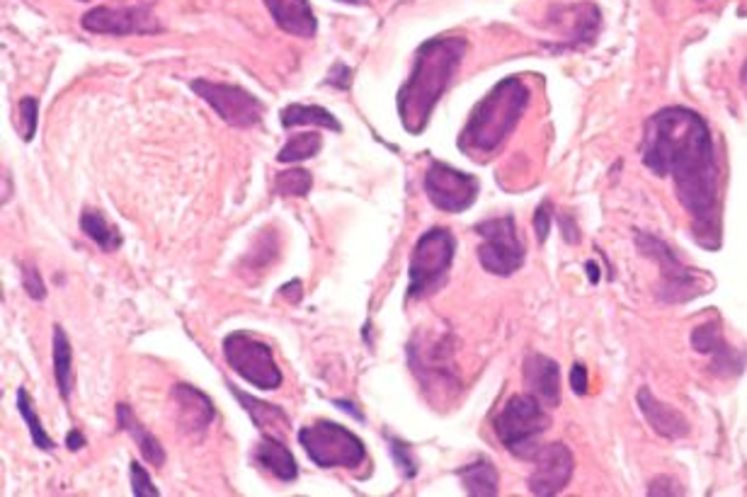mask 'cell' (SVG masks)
<instances>
[{
	"label": "cell",
	"instance_id": "24",
	"mask_svg": "<svg viewBox=\"0 0 747 497\" xmlns=\"http://www.w3.org/2000/svg\"><path fill=\"white\" fill-rule=\"evenodd\" d=\"M81 228L83 234L87 238H93L105 252H115L122 246V234H119L100 212H95V209H85L81 216Z\"/></svg>",
	"mask_w": 747,
	"mask_h": 497
},
{
	"label": "cell",
	"instance_id": "6",
	"mask_svg": "<svg viewBox=\"0 0 747 497\" xmlns=\"http://www.w3.org/2000/svg\"><path fill=\"white\" fill-rule=\"evenodd\" d=\"M456 252V238L447 228H430L417 238L408 268V298H427L447 282Z\"/></svg>",
	"mask_w": 747,
	"mask_h": 497
},
{
	"label": "cell",
	"instance_id": "19",
	"mask_svg": "<svg viewBox=\"0 0 747 497\" xmlns=\"http://www.w3.org/2000/svg\"><path fill=\"white\" fill-rule=\"evenodd\" d=\"M228 389L238 398V403L246 407V413L252 417V423H256L260 429H265V435L282 437L284 433H287L289 417L282 413V407L272 405V403H262V401H258V398H252L240 389H236V386H228Z\"/></svg>",
	"mask_w": 747,
	"mask_h": 497
},
{
	"label": "cell",
	"instance_id": "35",
	"mask_svg": "<svg viewBox=\"0 0 747 497\" xmlns=\"http://www.w3.org/2000/svg\"><path fill=\"white\" fill-rule=\"evenodd\" d=\"M570 389H573L578 395H585L588 393V369L585 364H573V369H570Z\"/></svg>",
	"mask_w": 747,
	"mask_h": 497
},
{
	"label": "cell",
	"instance_id": "7",
	"mask_svg": "<svg viewBox=\"0 0 747 497\" xmlns=\"http://www.w3.org/2000/svg\"><path fill=\"white\" fill-rule=\"evenodd\" d=\"M481 236L478 260L483 270L498 277H510L524 264V242L520 238L514 216H500L481 221L476 226Z\"/></svg>",
	"mask_w": 747,
	"mask_h": 497
},
{
	"label": "cell",
	"instance_id": "38",
	"mask_svg": "<svg viewBox=\"0 0 747 497\" xmlns=\"http://www.w3.org/2000/svg\"><path fill=\"white\" fill-rule=\"evenodd\" d=\"M588 272H590V280H592V282H597V280H600V274H597V264L588 262Z\"/></svg>",
	"mask_w": 747,
	"mask_h": 497
},
{
	"label": "cell",
	"instance_id": "5",
	"mask_svg": "<svg viewBox=\"0 0 747 497\" xmlns=\"http://www.w3.org/2000/svg\"><path fill=\"white\" fill-rule=\"evenodd\" d=\"M299 445L306 454L321 469H349L355 471L367 459L365 441L347 427L318 419L313 425L299 429Z\"/></svg>",
	"mask_w": 747,
	"mask_h": 497
},
{
	"label": "cell",
	"instance_id": "31",
	"mask_svg": "<svg viewBox=\"0 0 747 497\" xmlns=\"http://www.w3.org/2000/svg\"><path fill=\"white\" fill-rule=\"evenodd\" d=\"M391 454H393L395 463H399V466L403 469L405 478H413L415 473H417V463H415V461H413V457H411V449L405 447L403 441H399V439H391Z\"/></svg>",
	"mask_w": 747,
	"mask_h": 497
},
{
	"label": "cell",
	"instance_id": "4",
	"mask_svg": "<svg viewBox=\"0 0 747 497\" xmlns=\"http://www.w3.org/2000/svg\"><path fill=\"white\" fill-rule=\"evenodd\" d=\"M548 425H552V415L546 413V405L536 401L532 393L512 395L493 419V427H496L502 447L520 459H534L536 451H540V437L546 433Z\"/></svg>",
	"mask_w": 747,
	"mask_h": 497
},
{
	"label": "cell",
	"instance_id": "3",
	"mask_svg": "<svg viewBox=\"0 0 747 497\" xmlns=\"http://www.w3.org/2000/svg\"><path fill=\"white\" fill-rule=\"evenodd\" d=\"M526 105H530V87L522 79L514 75L502 79L474 107L459 134V151L469 158H486L496 153L520 125Z\"/></svg>",
	"mask_w": 747,
	"mask_h": 497
},
{
	"label": "cell",
	"instance_id": "36",
	"mask_svg": "<svg viewBox=\"0 0 747 497\" xmlns=\"http://www.w3.org/2000/svg\"><path fill=\"white\" fill-rule=\"evenodd\" d=\"M66 447L71 451H81L85 447V437L79 433V429H71L69 437H66Z\"/></svg>",
	"mask_w": 747,
	"mask_h": 497
},
{
	"label": "cell",
	"instance_id": "8",
	"mask_svg": "<svg viewBox=\"0 0 747 497\" xmlns=\"http://www.w3.org/2000/svg\"><path fill=\"white\" fill-rule=\"evenodd\" d=\"M224 357L228 367L240 379L262 391H274L282 386V371L265 342L250 333H230L224 340Z\"/></svg>",
	"mask_w": 747,
	"mask_h": 497
},
{
	"label": "cell",
	"instance_id": "18",
	"mask_svg": "<svg viewBox=\"0 0 747 497\" xmlns=\"http://www.w3.org/2000/svg\"><path fill=\"white\" fill-rule=\"evenodd\" d=\"M258 461L262 463V469H268L274 478H280L284 483H294L299 478V466H296V459L287 445L280 437L265 435L258 445Z\"/></svg>",
	"mask_w": 747,
	"mask_h": 497
},
{
	"label": "cell",
	"instance_id": "22",
	"mask_svg": "<svg viewBox=\"0 0 747 497\" xmlns=\"http://www.w3.org/2000/svg\"><path fill=\"white\" fill-rule=\"evenodd\" d=\"M280 119H282L284 129L313 125V127H323V129H331V131H343V125H340V121L331 113H328V109L318 107V105H289V107H284V113Z\"/></svg>",
	"mask_w": 747,
	"mask_h": 497
},
{
	"label": "cell",
	"instance_id": "11",
	"mask_svg": "<svg viewBox=\"0 0 747 497\" xmlns=\"http://www.w3.org/2000/svg\"><path fill=\"white\" fill-rule=\"evenodd\" d=\"M192 91L200 95L204 103L212 105L216 109V115L230 127H238V129L256 127L262 119V115H265V105H262L256 95H250L238 85L194 81Z\"/></svg>",
	"mask_w": 747,
	"mask_h": 497
},
{
	"label": "cell",
	"instance_id": "39",
	"mask_svg": "<svg viewBox=\"0 0 747 497\" xmlns=\"http://www.w3.org/2000/svg\"><path fill=\"white\" fill-rule=\"evenodd\" d=\"M340 3H359V0H340Z\"/></svg>",
	"mask_w": 747,
	"mask_h": 497
},
{
	"label": "cell",
	"instance_id": "1",
	"mask_svg": "<svg viewBox=\"0 0 747 497\" xmlns=\"http://www.w3.org/2000/svg\"><path fill=\"white\" fill-rule=\"evenodd\" d=\"M643 165L675 185L699 246H721V170L707 119L689 107H665L645 121Z\"/></svg>",
	"mask_w": 747,
	"mask_h": 497
},
{
	"label": "cell",
	"instance_id": "20",
	"mask_svg": "<svg viewBox=\"0 0 747 497\" xmlns=\"http://www.w3.org/2000/svg\"><path fill=\"white\" fill-rule=\"evenodd\" d=\"M117 423H119V427L124 429V433L134 437L141 457H144L151 466H163V461H166V451H163L161 441L153 437L144 425L139 423L134 411H131L129 405H124V403L117 405Z\"/></svg>",
	"mask_w": 747,
	"mask_h": 497
},
{
	"label": "cell",
	"instance_id": "21",
	"mask_svg": "<svg viewBox=\"0 0 747 497\" xmlns=\"http://www.w3.org/2000/svg\"><path fill=\"white\" fill-rule=\"evenodd\" d=\"M456 476L469 495L490 497L498 495V471L488 459H476L456 471Z\"/></svg>",
	"mask_w": 747,
	"mask_h": 497
},
{
	"label": "cell",
	"instance_id": "15",
	"mask_svg": "<svg viewBox=\"0 0 747 497\" xmlns=\"http://www.w3.org/2000/svg\"><path fill=\"white\" fill-rule=\"evenodd\" d=\"M524 386L542 405L556 407L560 403L558 364L546 355H530L524 359Z\"/></svg>",
	"mask_w": 747,
	"mask_h": 497
},
{
	"label": "cell",
	"instance_id": "40",
	"mask_svg": "<svg viewBox=\"0 0 747 497\" xmlns=\"http://www.w3.org/2000/svg\"><path fill=\"white\" fill-rule=\"evenodd\" d=\"M745 81H747V66H745Z\"/></svg>",
	"mask_w": 747,
	"mask_h": 497
},
{
	"label": "cell",
	"instance_id": "26",
	"mask_svg": "<svg viewBox=\"0 0 747 497\" xmlns=\"http://www.w3.org/2000/svg\"><path fill=\"white\" fill-rule=\"evenodd\" d=\"M323 146V139L321 134H316V131H309V134H299V137H292L287 141V146H284L277 153V161L280 163H299V161H309L313 158L318 151Z\"/></svg>",
	"mask_w": 747,
	"mask_h": 497
},
{
	"label": "cell",
	"instance_id": "17",
	"mask_svg": "<svg viewBox=\"0 0 747 497\" xmlns=\"http://www.w3.org/2000/svg\"><path fill=\"white\" fill-rule=\"evenodd\" d=\"M636 403H639L645 423L653 427L655 435H661L665 439H679L689 435V423L685 415L677 413L675 407L657 401L651 389H641L639 395H636Z\"/></svg>",
	"mask_w": 747,
	"mask_h": 497
},
{
	"label": "cell",
	"instance_id": "14",
	"mask_svg": "<svg viewBox=\"0 0 747 497\" xmlns=\"http://www.w3.org/2000/svg\"><path fill=\"white\" fill-rule=\"evenodd\" d=\"M173 403H175V415H178V425L187 435L204 433V429L212 425V419L216 417L212 401H209L202 391H197L194 386H187V383L175 386Z\"/></svg>",
	"mask_w": 747,
	"mask_h": 497
},
{
	"label": "cell",
	"instance_id": "12",
	"mask_svg": "<svg viewBox=\"0 0 747 497\" xmlns=\"http://www.w3.org/2000/svg\"><path fill=\"white\" fill-rule=\"evenodd\" d=\"M83 29L93 35H158L163 32L158 17L151 13L149 5H129V8H93L87 10L81 20Z\"/></svg>",
	"mask_w": 747,
	"mask_h": 497
},
{
	"label": "cell",
	"instance_id": "27",
	"mask_svg": "<svg viewBox=\"0 0 747 497\" xmlns=\"http://www.w3.org/2000/svg\"><path fill=\"white\" fill-rule=\"evenodd\" d=\"M17 411H20L22 417H25V423L29 427V435H32V441H35V447L42 449V451H51L54 449V439L47 433H44V427L39 423L35 407H32V401H29V395H27L25 389L17 391Z\"/></svg>",
	"mask_w": 747,
	"mask_h": 497
},
{
	"label": "cell",
	"instance_id": "2",
	"mask_svg": "<svg viewBox=\"0 0 747 497\" xmlns=\"http://www.w3.org/2000/svg\"><path fill=\"white\" fill-rule=\"evenodd\" d=\"M469 44L464 37H432L415 54L413 71L395 97L399 117L408 134H423L449 85L456 79Z\"/></svg>",
	"mask_w": 747,
	"mask_h": 497
},
{
	"label": "cell",
	"instance_id": "9",
	"mask_svg": "<svg viewBox=\"0 0 747 497\" xmlns=\"http://www.w3.org/2000/svg\"><path fill=\"white\" fill-rule=\"evenodd\" d=\"M636 246H639L645 258L661 264V286H657V296H661L663 301L683 304L689 301V298L704 294L699 274L685 268V264L677 260L673 248H667L661 238H655L651 234H639L636 236Z\"/></svg>",
	"mask_w": 747,
	"mask_h": 497
},
{
	"label": "cell",
	"instance_id": "16",
	"mask_svg": "<svg viewBox=\"0 0 747 497\" xmlns=\"http://www.w3.org/2000/svg\"><path fill=\"white\" fill-rule=\"evenodd\" d=\"M268 5L272 20L287 35L309 39L316 35L318 22L309 0H262Z\"/></svg>",
	"mask_w": 747,
	"mask_h": 497
},
{
	"label": "cell",
	"instance_id": "30",
	"mask_svg": "<svg viewBox=\"0 0 747 497\" xmlns=\"http://www.w3.org/2000/svg\"><path fill=\"white\" fill-rule=\"evenodd\" d=\"M22 284H25V292L35 298V301H42V298L47 296V286L42 282V274L37 272V268H32V264L22 268Z\"/></svg>",
	"mask_w": 747,
	"mask_h": 497
},
{
	"label": "cell",
	"instance_id": "32",
	"mask_svg": "<svg viewBox=\"0 0 747 497\" xmlns=\"http://www.w3.org/2000/svg\"><path fill=\"white\" fill-rule=\"evenodd\" d=\"M20 113H22V119H25V131H22V139L32 141L35 139V129H37V99H32V97L22 99Z\"/></svg>",
	"mask_w": 747,
	"mask_h": 497
},
{
	"label": "cell",
	"instance_id": "13",
	"mask_svg": "<svg viewBox=\"0 0 747 497\" xmlns=\"http://www.w3.org/2000/svg\"><path fill=\"white\" fill-rule=\"evenodd\" d=\"M536 469L530 476V493L532 495H558L573 478L576 459L564 441H554V445L542 447L534 454Z\"/></svg>",
	"mask_w": 747,
	"mask_h": 497
},
{
	"label": "cell",
	"instance_id": "10",
	"mask_svg": "<svg viewBox=\"0 0 747 497\" xmlns=\"http://www.w3.org/2000/svg\"><path fill=\"white\" fill-rule=\"evenodd\" d=\"M425 194L432 206L444 214H461L474 206L478 197V180L447 163H430L425 173Z\"/></svg>",
	"mask_w": 747,
	"mask_h": 497
},
{
	"label": "cell",
	"instance_id": "25",
	"mask_svg": "<svg viewBox=\"0 0 747 497\" xmlns=\"http://www.w3.org/2000/svg\"><path fill=\"white\" fill-rule=\"evenodd\" d=\"M691 345H695L697 352H701V355H711V357H716V367L723 362L726 367L735 369V371H740L735 364H731V357H733V352L731 347L726 345V340H723L721 335V330L719 328H713V326H701L697 328L695 333H691Z\"/></svg>",
	"mask_w": 747,
	"mask_h": 497
},
{
	"label": "cell",
	"instance_id": "37",
	"mask_svg": "<svg viewBox=\"0 0 747 497\" xmlns=\"http://www.w3.org/2000/svg\"><path fill=\"white\" fill-rule=\"evenodd\" d=\"M335 405H337V407H343V411H347L349 415L357 417V419H365V417H361V413H359V411H355V405H349L347 401H335Z\"/></svg>",
	"mask_w": 747,
	"mask_h": 497
},
{
	"label": "cell",
	"instance_id": "23",
	"mask_svg": "<svg viewBox=\"0 0 747 497\" xmlns=\"http://www.w3.org/2000/svg\"><path fill=\"white\" fill-rule=\"evenodd\" d=\"M73 352L61 326H54V377H57L59 393L66 401L73 389Z\"/></svg>",
	"mask_w": 747,
	"mask_h": 497
},
{
	"label": "cell",
	"instance_id": "34",
	"mask_svg": "<svg viewBox=\"0 0 747 497\" xmlns=\"http://www.w3.org/2000/svg\"><path fill=\"white\" fill-rule=\"evenodd\" d=\"M325 83L337 87V91H347V87L353 85V71H349L345 63H335L333 69H331V73H328Z\"/></svg>",
	"mask_w": 747,
	"mask_h": 497
},
{
	"label": "cell",
	"instance_id": "29",
	"mask_svg": "<svg viewBox=\"0 0 747 497\" xmlns=\"http://www.w3.org/2000/svg\"><path fill=\"white\" fill-rule=\"evenodd\" d=\"M129 476H131V490H134L137 497H158V488L153 485L146 469L141 466L139 461H131Z\"/></svg>",
	"mask_w": 747,
	"mask_h": 497
},
{
	"label": "cell",
	"instance_id": "28",
	"mask_svg": "<svg viewBox=\"0 0 747 497\" xmlns=\"http://www.w3.org/2000/svg\"><path fill=\"white\" fill-rule=\"evenodd\" d=\"M277 194L282 197H306L311 192V187H313V178H311V173L309 170H287V173H282L280 178H277Z\"/></svg>",
	"mask_w": 747,
	"mask_h": 497
},
{
	"label": "cell",
	"instance_id": "33",
	"mask_svg": "<svg viewBox=\"0 0 747 497\" xmlns=\"http://www.w3.org/2000/svg\"><path fill=\"white\" fill-rule=\"evenodd\" d=\"M548 212H552V204L542 202V206L536 209V214H534V230H536V238H540V242H544L548 238V234H552L554 214H548Z\"/></svg>",
	"mask_w": 747,
	"mask_h": 497
}]
</instances>
